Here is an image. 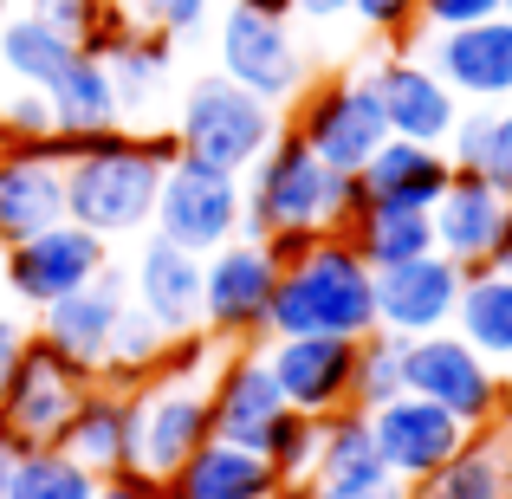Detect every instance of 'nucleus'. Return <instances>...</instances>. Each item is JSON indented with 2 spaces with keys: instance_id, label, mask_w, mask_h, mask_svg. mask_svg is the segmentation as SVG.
Returning <instances> with one entry per match:
<instances>
[{
  "instance_id": "obj_1",
  "label": "nucleus",
  "mask_w": 512,
  "mask_h": 499,
  "mask_svg": "<svg viewBox=\"0 0 512 499\" xmlns=\"http://www.w3.org/2000/svg\"><path fill=\"white\" fill-rule=\"evenodd\" d=\"M46 150L65 163V214L104 240L150 234L163 169L182 156L175 130H130V124L85 130V137H59L52 130Z\"/></svg>"
},
{
  "instance_id": "obj_2",
  "label": "nucleus",
  "mask_w": 512,
  "mask_h": 499,
  "mask_svg": "<svg viewBox=\"0 0 512 499\" xmlns=\"http://www.w3.org/2000/svg\"><path fill=\"white\" fill-rule=\"evenodd\" d=\"M247 234H286V227H312V234H344L363 208V182L331 163H318L292 130H279L273 150L247 169Z\"/></svg>"
},
{
  "instance_id": "obj_3",
  "label": "nucleus",
  "mask_w": 512,
  "mask_h": 499,
  "mask_svg": "<svg viewBox=\"0 0 512 499\" xmlns=\"http://www.w3.org/2000/svg\"><path fill=\"white\" fill-rule=\"evenodd\" d=\"M376 331V266L350 234H318L305 260L279 273L273 337H370Z\"/></svg>"
},
{
  "instance_id": "obj_4",
  "label": "nucleus",
  "mask_w": 512,
  "mask_h": 499,
  "mask_svg": "<svg viewBox=\"0 0 512 499\" xmlns=\"http://www.w3.org/2000/svg\"><path fill=\"white\" fill-rule=\"evenodd\" d=\"M169 130H175V150L182 156H195V163H208V169H227V175H247L273 150V137L286 124H279V104L253 98V91L234 85L227 72H201L195 85L182 91Z\"/></svg>"
},
{
  "instance_id": "obj_5",
  "label": "nucleus",
  "mask_w": 512,
  "mask_h": 499,
  "mask_svg": "<svg viewBox=\"0 0 512 499\" xmlns=\"http://www.w3.org/2000/svg\"><path fill=\"white\" fill-rule=\"evenodd\" d=\"M292 137L318 156V163L357 175L376 150L389 143L383 104H376L363 72H331V78H305V91L292 98Z\"/></svg>"
},
{
  "instance_id": "obj_6",
  "label": "nucleus",
  "mask_w": 512,
  "mask_h": 499,
  "mask_svg": "<svg viewBox=\"0 0 512 499\" xmlns=\"http://www.w3.org/2000/svg\"><path fill=\"white\" fill-rule=\"evenodd\" d=\"M273 292L279 266L266 253V240L234 234L227 247H214L201 260V331L214 344H266L273 337Z\"/></svg>"
},
{
  "instance_id": "obj_7",
  "label": "nucleus",
  "mask_w": 512,
  "mask_h": 499,
  "mask_svg": "<svg viewBox=\"0 0 512 499\" xmlns=\"http://www.w3.org/2000/svg\"><path fill=\"white\" fill-rule=\"evenodd\" d=\"M150 234H163L175 247L208 260L214 247L247 234V188H240V175L208 169V163H195V156H175L163 169V188H156Z\"/></svg>"
},
{
  "instance_id": "obj_8",
  "label": "nucleus",
  "mask_w": 512,
  "mask_h": 499,
  "mask_svg": "<svg viewBox=\"0 0 512 499\" xmlns=\"http://www.w3.org/2000/svg\"><path fill=\"white\" fill-rule=\"evenodd\" d=\"M214 72H227L266 104H292L312 78V65L292 39V20H266V13L227 0V13H214Z\"/></svg>"
},
{
  "instance_id": "obj_9",
  "label": "nucleus",
  "mask_w": 512,
  "mask_h": 499,
  "mask_svg": "<svg viewBox=\"0 0 512 499\" xmlns=\"http://www.w3.org/2000/svg\"><path fill=\"white\" fill-rule=\"evenodd\" d=\"M500 376H506L500 363H487L454 325L402 344V389L441 402L467 428H493V415H500Z\"/></svg>"
},
{
  "instance_id": "obj_10",
  "label": "nucleus",
  "mask_w": 512,
  "mask_h": 499,
  "mask_svg": "<svg viewBox=\"0 0 512 499\" xmlns=\"http://www.w3.org/2000/svg\"><path fill=\"white\" fill-rule=\"evenodd\" d=\"M104 266H111V240L78 227L72 214H65V221H52V227H39V234H26V240L7 247V299L39 318L46 305H59L65 292L91 286Z\"/></svg>"
},
{
  "instance_id": "obj_11",
  "label": "nucleus",
  "mask_w": 512,
  "mask_h": 499,
  "mask_svg": "<svg viewBox=\"0 0 512 499\" xmlns=\"http://www.w3.org/2000/svg\"><path fill=\"white\" fill-rule=\"evenodd\" d=\"M85 389H91V376L78 363H65L33 331V344L20 350L7 389H0V428H7V441L13 448H59V435H65V422H72Z\"/></svg>"
},
{
  "instance_id": "obj_12",
  "label": "nucleus",
  "mask_w": 512,
  "mask_h": 499,
  "mask_svg": "<svg viewBox=\"0 0 512 499\" xmlns=\"http://www.w3.org/2000/svg\"><path fill=\"white\" fill-rule=\"evenodd\" d=\"M208 435H214L208 376H150V383L137 389V435H130V454H137L143 474L169 480Z\"/></svg>"
},
{
  "instance_id": "obj_13",
  "label": "nucleus",
  "mask_w": 512,
  "mask_h": 499,
  "mask_svg": "<svg viewBox=\"0 0 512 499\" xmlns=\"http://www.w3.org/2000/svg\"><path fill=\"white\" fill-rule=\"evenodd\" d=\"M363 415H370V435H376V454H383L389 480H402V487L435 474L441 461H454L467 448V435H480V428H467L461 415H448L441 402L415 396V389H402V396L376 402Z\"/></svg>"
},
{
  "instance_id": "obj_14",
  "label": "nucleus",
  "mask_w": 512,
  "mask_h": 499,
  "mask_svg": "<svg viewBox=\"0 0 512 499\" xmlns=\"http://www.w3.org/2000/svg\"><path fill=\"white\" fill-rule=\"evenodd\" d=\"M370 91L383 104V124L389 137H409V143H448L454 137V117H461V98L441 85V72L428 59H415L409 46H389L383 59L370 65Z\"/></svg>"
},
{
  "instance_id": "obj_15",
  "label": "nucleus",
  "mask_w": 512,
  "mask_h": 499,
  "mask_svg": "<svg viewBox=\"0 0 512 499\" xmlns=\"http://www.w3.org/2000/svg\"><path fill=\"white\" fill-rule=\"evenodd\" d=\"M357 344L363 337H266V363L279 376V396L299 415H338L357 396Z\"/></svg>"
},
{
  "instance_id": "obj_16",
  "label": "nucleus",
  "mask_w": 512,
  "mask_h": 499,
  "mask_svg": "<svg viewBox=\"0 0 512 499\" xmlns=\"http://www.w3.org/2000/svg\"><path fill=\"white\" fill-rule=\"evenodd\" d=\"M461 279H467V266H454L448 253H415L402 266H376V331H389V337L448 331Z\"/></svg>"
},
{
  "instance_id": "obj_17",
  "label": "nucleus",
  "mask_w": 512,
  "mask_h": 499,
  "mask_svg": "<svg viewBox=\"0 0 512 499\" xmlns=\"http://www.w3.org/2000/svg\"><path fill=\"white\" fill-rule=\"evenodd\" d=\"M208 402H214V435L240 441V448H260L266 428L286 409L279 376L266 363V344H227L208 370Z\"/></svg>"
},
{
  "instance_id": "obj_18",
  "label": "nucleus",
  "mask_w": 512,
  "mask_h": 499,
  "mask_svg": "<svg viewBox=\"0 0 512 499\" xmlns=\"http://www.w3.org/2000/svg\"><path fill=\"white\" fill-rule=\"evenodd\" d=\"M428 65L441 72V85L461 104H506L512 98V20L493 13V20L474 26H448V33H428Z\"/></svg>"
},
{
  "instance_id": "obj_19",
  "label": "nucleus",
  "mask_w": 512,
  "mask_h": 499,
  "mask_svg": "<svg viewBox=\"0 0 512 499\" xmlns=\"http://www.w3.org/2000/svg\"><path fill=\"white\" fill-rule=\"evenodd\" d=\"M124 305H130V273L124 266H104L91 286L65 292L59 305L39 312V337H46L65 363H78L85 376H98L104 357H111V331H117V318H124Z\"/></svg>"
},
{
  "instance_id": "obj_20",
  "label": "nucleus",
  "mask_w": 512,
  "mask_h": 499,
  "mask_svg": "<svg viewBox=\"0 0 512 499\" xmlns=\"http://www.w3.org/2000/svg\"><path fill=\"white\" fill-rule=\"evenodd\" d=\"M506 208L512 195L487 182V175L474 169H454L448 188H441V201L428 208V221H435V253H448L454 266H487L493 247H500V227H506Z\"/></svg>"
},
{
  "instance_id": "obj_21",
  "label": "nucleus",
  "mask_w": 512,
  "mask_h": 499,
  "mask_svg": "<svg viewBox=\"0 0 512 499\" xmlns=\"http://www.w3.org/2000/svg\"><path fill=\"white\" fill-rule=\"evenodd\" d=\"M65 221V163L46 143H7L0 150V247Z\"/></svg>"
},
{
  "instance_id": "obj_22",
  "label": "nucleus",
  "mask_w": 512,
  "mask_h": 499,
  "mask_svg": "<svg viewBox=\"0 0 512 499\" xmlns=\"http://www.w3.org/2000/svg\"><path fill=\"white\" fill-rule=\"evenodd\" d=\"M130 435H137V389H117V383H104V376H91V389L78 396L59 448L72 454V461H85L98 480H111V474H124V467H137Z\"/></svg>"
},
{
  "instance_id": "obj_23",
  "label": "nucleus",
  "mask_w": 512,
  "mask_h": 499,
  "mask_svg": "<svg viewBox=\"0 0 512 499\" xmlns=\"http://www.w3.org/2000/svg\"><path fill=\"white\" fill-rule=\"evenodd\" d=\"M130 305H143L163 331H201V253L143 234L130 260Z\"/></svg>"
},
{
  "instance_id": "obj_24",
  "label": "nucleus",
  "mask_w": 512,
  "mask_h": 499,
  "mask_svg": "<svg viewBox=\"0 0 512 499\" xmlns=\"http://www.w3.org/2000/svg\"><path fill=\"white\" fill-rule=\"evenodd\" d=\"M279 487L273 461L260 448H240V441L208 435L182 467L163 480V499H266Z\"/></svg>"
},
{
  "instance_id": "obj_25",
  "label": "nucleus",
  "mask_w": 512,
  "mask_h": 499,
  "mask_svg": "<svg viewBox=\"0 0 512 499\" xmlns=\"http://www.w3.org/2000/svg\"><path fill=\"white\" fill-rule=\"evenodd\" d=\"M376 487H389V467H383V454H376L370 415L363 409L325 415V428H318V461H312V493L318 499H357V493H376Z\"/></svg>"
},
{
  "instance_id": "obj_26",
  "label": "nucleus",
  "mask_w": 512,
  "mask_h": 499,
  "mask_svg": "<svg viewBox=\"0 0 512 499\" xmlns=\"http://www.w3.org/2000/svg\"><path fill=\"white\" fill-rule=\"evenodd\" d=\"M448 150L441 143H409V137H389L383 150L370 156V163L357 169V182H363V201H383V208H435L441 201V188H448Z\"/></svg>"
},
{
  "instance_id": "obj_27",
  "label": "nucleus",
  "mask_w": 512,
  "mask_h": 499,
  "mask_svg": "<svg viewBox=\"0 0 512 499\" xmlns=\"http://www.w3.org/2000/svg\"><path fill=\"white\" fill-rule=\"evenodd\" d=\"M454 331H461L487 363L512 370V273L506 266H474V273L461 279Z\"/></svg>"
},
{
  "instance_id": "obj_28",
  "label": "nucleus",
  "mask_w": 512,
  "mask_h": 499,
  "mask_svg": "<svg viewBox=\"0 0 512 499\" xmlns=\"http://www.w3.org/2000/svg\"><path fill=\"white\" fill-rule=\"evenodd\" d=\"M46 104H52V124H59V137H85V130L124 124V104H117L111 65H104L98 52H85V46H78V59L59 72V85L46 91Z\"/></svg>"
},
{
  "instance_id": "obj_29",
  "label": "nucleus",
  "mask_w": 512,
  "mask_h": 499,
  "mask_svg": "<svg viewBox=\"0 0 512 499\" xmlns=\"http://www.w3.org/2000/svg\"><path fill=\"white\" fill-rule=\"evenodd\" d=\"M72 59H78V39L52 33L46 20H33V13H7V20H0V72H7L13 85L52 91Z\"/></svg>"
},
{
  "instance_id": "obj_30",
  "label": "nucleus",
  "mask_w": 512,
  "mask_h": 499,
  "mask_svg": "<svg viewBox=\"0 0 512 499\" xmlns=\"http://www.w3.org/2000/svg\"><path fill=\"white\" fill-rule=\"evenodd\" d=\"M454 169L487 175L500 195H512V98L506 104H474L454 117V137L441 143Z\"/></svg>"
},
{
  "instance_id": "obj_31",
  "label": "nucleus",
  "mask_w": 512,
  "mask_h": 499,
  "mask_svg": "<svg viewBox=\"0 0 512 499\" xmlns=\"http://www.w3.org/2000/svg\"><path fill=\"white\" fill-rule=\"evenodd\" d=\"M409 499H512V467L493 448V435H467V448L454 461H441L435 474L409 480Z\"/></svg>"
},
{
  "instance_id": "obj_32",
  "label": "nucleus",
  "mask_w": 512,
  "mask_h": 499,
  "mask_svg": "<svg viewBox=\"0 0 512 499\" xmlns=\"http://www.w3.org/2000/svg\"><path fill=\"white\" fill-rule=\"evenodd\" d=\"M350 247L363 253L370 266H402L415 253H435V221L422 208H383V201H363L357 221L344 227Z\"/></svg>"
},
{
  "instance_id": "obj_33",
  "label": "nucleus",
  "mask_w": 512,
  "mask_h": 499,
  "mask_svg": "<svg viewBox=\"0 0 512 499\" xmlns=\"http://www.w3.org/2000/svg\"><path fill=\"white\" fill-rule=\"evenodd\" d=\"M169 337L143 305H124V318H117V331H111V357H104V383H117V389H143L150 376H163V357H169Z\"/></svg>"
},
{
  "instance_id": "obj_34",
  "label": "nucleus",
  "mask_w": 512,
  "mask_h": 499,
  "mask_svg": "<svg viewBox=\"0 0 512 499\" xmlns=\"http://www.w3.org/2000/svg\"><path fill=\"white\" fill-rule=\"evenodd\" d=\"M0 499H98V474L65 448H20Z\"/></svg>"
},
{
  "instance_id": "obj_35",
  "label": "nucleus",
  "mask_w": 512,
  "mask_h": 499,
  "mask_svg": "<svg viewBox=\"0 0 512 499\" xmlns=\"http://www.w3.org/2000/svg\"><path fill=\"white\" fill-rule=\"evenodd\" d=\"M318 415H299V409H279V422L266 428L260 454L273 461L279 480H312V461H318Z\"/></svg>"
},
{
  "instance_id": "obj_36",
  "label": "nucleus",
  "mask_w": 512,
  "mask_h": 499,
  "mask_svg": "<svg viewBox=\"0 0 512 499\" xmlns=\"http://www.w3.org/2000/svg\"><path fill=\"white\" fill-rule=\"evenodd\" d=\"M402 344L409 337H389V331H370L357 344V396H350V409H376V402L402 396Z\"/></svg>"
},
{
  "instance_id": "obj_37",
  "label": "nucleus",
  "mask_w": 512,
  "mask_h": 499,
  "mask_svg": "<svg viewBox=\"0 0 512 499\" xmlns=\"http://www.w3.org/2000/svg\"><path fill=\"white\" fill-rule=\"evenodd\" d=\"M111 7L130 26H150V33H169V39H195L214 20V0H111Z\"/></svg>"
},
{
  "instance_id": "obj_38",
  "label": "nucleus",
  "mask_w": 512,
  "mask_h": 499,
  "mask_svg": "<svg viewBox=\"0 0 512 499\" xmlns=\"http://www.w3.org/2000/svg\"><path fill=\"white\" fill-rule=\"evenodd\" d=\"M20 13H33V20H46L52 33H65V39L85 46V39L111 20V0H26Z\"/></svg>"
},
{
  "instance_id": "obj_39",
  "label": "nucleus",
  "mask_w": 512,
  "mask_h": 499,
  "mask_svg": "<svg viewBox=\"0 0 512 499\" xmlns=\"http://www.w3.org/2000/svg\"><path fill=\"white\" fill-rule=\"evenodd\" d=\"M350 20L363 33L389 39V46H402L409 33H422V0H350Z\"/></svg>"
},
{
  "instance_id": "obj_40",
  "label": "nucleus",
  "mask_w": 512,
  "mask_h": 499,
  "mask_svg": "<svg viewBox=\"0 0 512 499\" xmlns=\"http://www.w3.org/2000/svg\"><path fill=\"white\" fill-rule=\"evenodd\" d=\"M52 104H46V91H13L7 104H0V137L7 143H33V137H52Z\"/></svg>"
},
{
  "instance_id": "obj_41",
  "label": "nucleus",
  "mask_w": 512,
  "mask_h": 499,
  "mask_svg": "<svg viewBox=\"0 0 512 499\" xmlns=\"http://www.w3.org/2000/svg\"><path fill=\"white\" fill-rule=\"evenodd\" d=\"M506 13V0H422V33H448V26H474Z\"/></svg>"
},
{
  "instance_id": "obj_42",
  "label": "nucleus",
  "mask_w": 512,
  "mask_h": 499,
  "mask_svg": "<svg viewBox=\"0 0 512 499\" xmlns=\"http://www.w3.org/2000/svg\"><path fill=\"white\" fill-rule=\"evenodd\" d=\"M26 344H33V312L0 305V389H7V376H13V363H20Z\"/></svg>"
},
{
  "instance_id": "obj_43",
  "label": "nucleus",
  "mask_w": 512,
  "mask_h": 499,
  "mask_svg": "<svg viewBox=\"0 0 512 499\" xmlns=\"http://www.w3.org/2000/svg\"><path fill=\"white\" fill-rule=\"evenodd\" d=\"M98 499H163V480L143 474V467H124V474L98 480Z\"/></svg>"
},
{
  "instance_id": "obj_44",
  "label": "nucleus",
  "mask_w": 512,
  "mask_h": 499,
  "mask_svg": "<svg viewBox=\"0 0 512 499\" xmlns=\"http://www.w3.org/2000/svg\"><path fill=\"white\" fill-rule=\"evenodd\" d=\"M312 247H318V234H312V227H286V234H266V253H273V266H279V273H286L292 260H305Z\"/></svg>"
},
{
  "instance_id": "obj_45",
  "label": "nucleus",
  "mask_w": 512,
  "mask_h": 499,
  "mask_svg": "<svg viewBox=\"0 0 512 499\" xmlns=\"http://www.w3.org/2000/svg\"><path fill=\"white\" fill-rule=\"evenodd\" d=\"M344 13H350V0H299L292 20H318V26H325V20H344Z\"/></svg>"
},
{
  "instance_id": "obj_46",
  "label": "nucleus",
  "mask_w": 512,
  "mask_h": 499,
  "mask_svg": "<svg viewBox=\"0 0 512 499\" xmlns=\"http://www.w3.org/2000/svg\"><path fill=\"white\" fill-rule=\"evenodd\" d=\"M487 435H493V448H500V454H506V467H512V409L493 415V428H487Z\"/></svg>"
},
{
  "instance_id": "obj_47",
  "label": "nucleus",
  "mask_w": 512,
  "mask_h": 499,
  "mask_svg": "<svg viewBox=\"0 0 512 499\" xmlns=\"http://www.w3.org/2000/svg\"><path fill=\"white\" fill-rule=\"evenodd\" d=\"M240 7L266 13V20H292V13H299V0H240Z\"/></svg>"
},
{
  "instance_id": "obj_48",
  "label": "nucleus",
  "mask_w": 512,
  "mask_h": 499,
  "mask_svg": "<svg viewBox=\"0 0 512 499\" xmlns=\"http://www.w3.org/2000/svg\"><path fill=\"white\" fill-rule=\"evenodd\" d=\"M487 266H506L512 273V208H506V227H500V247H493V260Z\"/></svg>"
},
{
  "instance_id": "obj_49",
  "label": "nucleus",
  "mask_w": 512,
  "mask_h": 499,
  "mask_svg": "<svg viewBox=\"0 0 512 499\" xmlns=\"http://www.w3.org/2000/svg\"><path fill=\"white\" fill-rule=\"evenodd\" d=\"M13 461H20V448H13L7 428H0V493H7V480H13Z\"/></svg>"
},
{
  "instance_id": "obj_50",
  "label": "nucleus",
  "mask_w": 512,
  "mask_h": 499,
  "mask_svg": "<svg viewBox=\"0 0 512 499\" xmlns=\"http://www.w3.org/2000/svg\"><path fill=\"white\" fill-rule=\"evenodd\" d=\"M266 499H318V493H312V480H279Z\"/></svg>"
},
{
  "instance_id": "obj_51",
  "label": "nucleus",
  "mask_w": 512,
  "mask_h": 499,
  "mask_svg": "<svg viewBox=\"0 0 512 499\" xmlns=\"http://www.w3.org/2000/svg\"><path fill=\"white\" fill-rule=\"evenodd\" d=\"M357 499H409V487H402V480H389V487H376V493H357Z\"/></svg>"
},
{
  "instance_id": "obj_52",
  "label": "nucleus",
  "mask_w": 512,
  "mask_h": 499,
  "mask_svg": "<svg viewBox=\"0 0 512 499\" xmlns=\"http://www.w3.org/2000/svg\"><path fill=\"white\" fill-rule=\"evenodd\" d=\"M500 409H512V370L500 376Z\"/></svg>"
},
{
  "instance_id": "obj_53",
  "label": "nucleus",
  "mask_w": 512,
  "mask_h": 499,
  "mask_svg": "<svg viewBox=\"0 0 512 499\" xmlns=\"http://www.w3.org/2000/svg\"><path fill=\"white\" fill-rule=\"evenodd\" d=\"M0 299H7V247H0Z\"/></svg>"
},
{
  "instance_id": "obj_54",
  "label": "nucleus",
  "mask_w": 512,
  "mask_h": 499,
  "mask_svg": "<svg viewBox=\"0 0 512 499\" xmlns=\"http://www.w3.org/2000/svg\"><path fill=\"white\" fill-rule=\"evenodd\" d=\"M506 20H512V0H506Z\"/></svg>"
}]
</instances>
